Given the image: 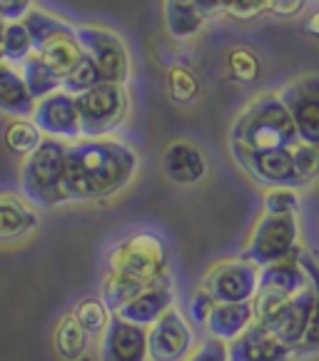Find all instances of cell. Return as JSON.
I'll list each match as a JSON object with an SVG mask.
<instances>
[{"mask_svg": "<svg viewBox=\"0 0 319 361\" xmlns=\"http://www.w3.org/2000/svg\"><path fill=\"white\" fill-rule=\"evenodd\" d=\"M312 307H314V289H312V284H307L297 297H292L289 302H284L282 307H277L275 312L257 319V322H260L270 334H275L279 341H284L287 346L297 349V346L302 344L304 334H307Z\"/></svg>", "mask_w": 319, "mask_h": 361, "instance_id": "14", "label": "cell"}, {"mask_svg": "<svg viewBox=\"0 0 319 361\" xmlns=\"http://www.w3.org/2000/svg\"><path fill=\"white\" fill-rule=\"evenodd\" d=\"M227 73L234 82H242V85H250V82H257L262 75V60L260 55L255 53L252 48H239L229 50L227 55Z\"/></svg>", "mask_w": 319, "mask_h": 361, "instance_id": "31", "label": "cell"}, {"mask_svg": "<svg viewBox=\"0 0 319 361\" xmlns=\"http://www.w3.org/2000/svg\"><path fill=\"white\" fill-rule=\"evenodd\" d=\"M102 361H148V329L130 324L117 314L110 317L100 344Z\"/></svg>", "mask_w": 319, "mask_h": 361, "instance_id": "16", "label": "cell"}, {"mask_svg": "<svg viewBox=\"0 0 319 361\" xmlns=\"http://www.w3.org/2000/svg\"><path fill=\"white\" fill-rule=\"evenodd\" d=\"M165 23L172 37L185 40L200 32L207 20L197 11V0H165Z\"/></svg>", "mask_w": 319, "mask_h": 361, "instance_id": "24", "label": "cell"}, {"mask_svg": "<svg viewBox=\"0 0 319 361\" xmlns=\"http://www.w3.org/2000/svg\"><path fill=\"white\" fill-rule=\"evenodd\" d=\"M312 0H270V13L277 18H297Z\"/></svg>", "mask_w": 319, "mask_h": 361, "instance_id": "39", "label": "cell"}, {"mask_svg": "<svg viewBox=\"0 0 319 361\" xmlns=\"http://www.w3.org/2000/svg\"><path fill=\"white\" fill-rule=\"evenodd\" d=\"M6 25H8V18L3 16V11H0V32L6 30Z\"/></svg>", "mask_w": 319, "mask_h": 361, "instance_id": "44", "label": "cell"}, {"mask_svg": "<svg viewBox=\"0 0 319 361\" xmlns=\"http://www.w3.org/2000/svg\"><path fill=\"white\" fill-rule=\"evenodd\" d=\"M80 45L85 55L97 65L105 82L125 85L130 78V53L125 43L112 30H105L100 25H75Z\"/></svg>", "mask_w": 319, "mask_h": 361, "instance_id": "9", "label": "cell"}, {"mask_svg": "<svg viewBox=\"0 0 319 361\" xmlns=\"http://www.w3.org/2000/svg\"><path fill=\"white\" fill-rule=\"evenodd\" d=\"M30 120L40 128L45 137H58L65 142H75L83 137L75 97L65 90H58L43 100H37Z\"/></svg>", "mask_w": 319, "mask_h": 361, "instance_id": "15", "label": "cell"}, {"mask_svg": "<svg viewBox=\"0 0 319 361\" xmlns=\"http://www.w3.org/2000/svg\"><path fill=\"white\" fill-rule=\"evenodd\" d=\"M20 73H23V78H25V85H28V90H30V95L35 97V102L53 95V92L63 90V80H60L43 60L37 58L35 53L20 65Z\"/></svg>", "mask_w": 319, "mask_h": 361, "instance_id": "26", "label": "cell"}, {"mask_svg": "<svg viewBox=\"0 0 319 361\" xmlns=\"http://www.w3.org/2000/svg\"><path fill=\"white\" fill-rule=\"evenodd\" d=\"M107 271L125 274L152 284L170 274V250L167 242L152 229H140L120 239L107 255Z\"/></svg>", "mask_w": 319, "mask_h": 361, "instance_id": "5", "label": "cell"}, {"mask_svg": "<svg viewBox=\"0 0 319 361\" xmlns=\"http://www.w3.org/2000/svg\"><path fill=\"white\" fill-rule=\"evenodd\" d=\"M162 172L175 185H197L207 175V157L190 140H175L162 152Z\"/></svg>", "mask_w": 319, "mask_h": 361, "instance_id": "19", "label": "cell"}, {"mask_svg": "<svg viewBox=\"0 0 319 361\" xmlns=\"http://www.w3.org/2000/svg\"><path fill=\"white\" fill-rule=\"evenodd\" d=\"M3 50H6V63L23 65L32 55V37L23 20L8 23L3 30Z\"/></svg>", "mask_w": 319, "mask_h": 361, "instance_id": "32", "label": "cell"}, {"mask_svg": "<svg viewBox=\"0 0 319 361\" xmlns=\"http://www.w3.org/2000/svg\"><path fill=\"white\" fill-rule=\"evenodd\" d=\"M3 140H6V147L11 152L28 157V154H32L40 147L45 135L40 133V128L32 123L30 117H13L11 123H8L6 133H3Z\"/></svg>", "mask_w": 319, "mask_h": 361, "instance_id": "28", "label": "cell"}, {"mask_svg": "<svg viewBox=\"0 0 319 361\" xmlns=\"http://www.w3.org/2000/svg\"><path fill=\"white\" fill-rule=\"evenodd\" d=\"M200 78L195 75V70L187 68V65H175L167 73V92H170V100L180 107L195 105L197 97H200Z\"/></svg>", "mask_w": 319, "mask_h": 361, "instance_id": "29", "label": "cell"}, {"mask_svg": "<svg viewBox=\"0 0 319 361\" xmlns=\"http://www.w3.org/2000/svg\"><path fill=\"white\" fill-rule=\"evenodd\" d=\"M257 322L255 317V307L252 302L245 304H217L210 314V322H207V331L212 339L217 341H234L239 334H245L252 324Z\"/></svg>", "mask_w": 319, "mask_h": 361, "instance_id": "20", "label": "cell"}, {"mask_svg": "<svg viewBox=\"0 0 319 361\" xmlns=\"http://www.w3.org/2000/svg\"><path fill=\"white\" fill-rule=\"evenodd\" d=\"M0 63H6V50H3V32H0Z\"/></svg>", "mask_w": 319, "mask_h": 361, "instance_id": "43", "label": "cell"}, {"mask_svg": "<svg viewBox=\"0 0 319 361\" xmlns=\"http://www.w3.org/2000/svg\"><path fill=\"white\" fill-rule=\"evenodd\" d=\"M197 11L205 20H212L224 13V0H197Z\"/></svg>", "mask_w": 319, "mask_h": 361, "instance_id": "41", "label": "cell"}, {"mask_svg": "<svg viewBox=\"0 0 319 361\" xmlns=\"http://www.w3.org/2000/svg\"><path fill=\"white\" fill-rule=\"evenodd\" d=\"M65 140L45 137L40 147L28 154L20 170V190L30 204L40 209H53L68 202L63 192L65 157H68Z\"/></svg>", "mask_w": 319, "mask_h": 361, "instance_id": "3", "label": "cell"}, {"mask_svg": "<svg viewBox=\"0 0 319 361\" xmlns=\"http://www.w3.org/2000/svg\"><path fill=\"white\" fill-rule=\"evenodd\" d=\"M270 13V0H224V16L234 20H255Z\"/></svg>", "mask_w": 319, "mask_h": 361, "instance_id": "36", "label": "cell"}, {"mask_svg": "<svg viewBox=\"0 0 319 361\" xmlns=\"http://www.w3.org/2000/svg\"><path fill=\"white\" fill-rule=\"evenodd\" d=\"M187 361H229L227 356V344L224 341H217L210 336L207 341H203V344L197 346L195 351L190 354V359Z\"/></svg>", "mask_w": 319, "mask_h": 361, "instance_id": "37", "label": "cell"}, {"mask_svg": "<svg viewBox=\"0 0 319 361\" xmlns=\"http://www.w3.org/2000/svg\"><path fill=\"white\" fill-rule=\"evenodd\" d=\"M232 157L255 182L270 187H292L297 190L292 149H250L245 145L229 142Z\"/></svg>", "mask_w": 319, "mask_h": 361, "instance_id": "11", "label": "cell"}, {"mask_svg": "<svg viewBox=\"0 0 319 361\" xmlns=\"http://www.w3.org/2000/svg\"><path fill=\"white\" fill-rule=\"evenodd\" d=\"M35 97L30 95L23 73L11 63H0V112L11 117H32Z\"/></svg>", "mask_w": 319, "mask_h": 361, "instance_id": "21", "label": "cell"}, {"mask_svg": "<svg viewBox=\"0 0 319 361\" xmlns=\"http://www.w3.org/2000/svg\"><path fill=\"white\" fill-rule=\"evenodd\" d=\"M299 197L292 187H270L265 192V212L267 214H297Z\"/></svg>", "mask_w": 319, "mask_h": 361, "instance_id": "35", "label": "cell"}, {"mask_svg": "<svg viewBox=\"0 0 319 361\" xmlns=\"http://www.w3.org/2000/svg\"><path fill=\"white\" fill-rule=\"evenodd\" d=\"M292 162H294V175H297V185L307 187L319 177V147L317 145L297 142L292 147Z\"/></svg>", "mask_w": 319, "mask_h": 361, "instance_id": "33", "label": "cell"}, {"mask_svg": "<svg viewBox=\"0 0 319 361\" xmlns=\"http://www.w3.org/2000/svg\"><path fill=\"white\" fill-rule=\"evenodd\" d=\"M75 105H78L83 137H107L128 117L130 97L125 85L100 82L97 87L75 97Z\"/></svg>", "mask_w": 319, "mask_h": 361, "instance_id": "7", "label": "cell"}, {"mask_svg": "<svg viewBox=\"0 0 319 361\" xmlns=\"http://www.w3.org/2000/svg\"><path fill=\"white\" fill-rule=\"evenodd\" d=\"M195 346V334L175 307L148 329L150 361H187Z\"/></svg>", "mask_w": 319, "mask_h": 361, "instance_id": "13", "label": "cell"}, {"mask_svg": "<svg viewBox=\"0 0 319 361\" xmlns=\"http://www.w3.org/2000/svg\"><path fill=\"white\" fill-rule=\"evenodd\" d=\"M229 142L250 149H292L299 142V135L282 97L265 92L239 112L229 130Z\"/></svg>", "mask_w": 319, "mask_h": 361, "instance_id": "2", "label": "cell"}, {"mask_svg": "<svg viewBox=\"0 0 319 361\" xmlns=\"http://www.w3.org/2000/svg\"><path fill=\"white\" fill-rule=\"evenodd\" d=\"M217 307V302H215L212 297H210L205 289H200V292L195 294V297L190 299V317L195 324H207L210 322V314H212V309Z\"/></svg>", "mask_w": 319, "mask_h": 361, "instance_id": "38", "label": "cell"}, {"mask_svg": "<svg viewBox=\"0 0 319 361\" xmlns=\"http://www.w3.org/2000/svg\"><path fill=\"white\" fill-rule=\"evenodd\" d=\"M299 257H302V252L284 262H277V264L262 267L260 269V284H257V294L252 299L257 319L267 317L277 307H282L284 302L297 297L309 284V276L304 271Z\"/></svg>", "mask_w": 319, "mask_h": 361, "instance_id": "8", "label": "cell"}, {"mask_svg": "<svg viewBox=\"0 0 319 361\" xmlns=\"http://www.w3.org/2000/svg\"><path fill=\"white\" fill-rule=\"evenodd\" d=\"M299 262H302L304 271L309 276V284L314 289V307H312V317H309L307 334H304L302 344L294 349V359H307V356L319 354V264L309 255H304V252L299 257Z\"/></svg>", "mask_w": 319, "mask_h": 361, "instance_id": "25", "label": "cell"}, {"mask_svg": "<svg viewBox=\"0 0 319 361\" xmlns=\"http://www.w3.org/2000/svg\"><path fill=\"white\" fill-rule=\"evenodd\" d=\"M145 287H150V284L140 282V279H133V276L107 271V276L102 279V289H100L102 297L100 299L105 302V307L110 309V314H117L125 304L133 302Z\"/></svg>", "mask_w": 319, "mask_h": 361, "instance_id": "27", "label": "cell"}, {"mask_svg": "<svg viewBox=\"0 0 319 361\" xmlns=\"http://www.w3.org/2000/svg\"><path fill=\"white\" fill-rule=\"evenodd\" d=\"M0 11L8 18V23L23 20L32 11V0H0Z\"/></svg>", "mask_w": 319, "mask_h": 361, "instance_id": "40", "label": "cell"}, {"mask_svg": "<svg viewBox=\"0 0 319 361\" xmlns=\"http://www.w3.org/2000/svg\"><path fill=\"white\" fill-rule=\"evenodd\" d=\"M172 307H175V287H172V276L165 274L162 279H157V282H152L150 287H145L133 302L125 304V307L117 312V317L130 322V324L150 329V326H152L165 312H170Z\"/></svg>", "mask_w": 319, "mask_h": 361, "instance_id": "17", "label": "cell"}, {"mask_svg": "<svg viewBox=\"0 0 319 361\" xmlns=\"http://www.w3.org/2000/svg\"><path fill=\"white\" fill-rule=\"evenodd\" d=\"M100 82H105V80H102V73L97 70V65L85 55V60H83V63H80L78 68H75L73 73L63 80V90L70 92L73 97H78V95H83V92L97 87Z\"/></svg>", "mask_w": 319, "mask_h": 361, "instance_id": "34", "label": "cell"}, {"mask_svg": "<svg viewBox=\"0 0 319 361\" xmlns=\"http://www.w3.org/2000/svg\"><path fill=\"white\" fill-rule=\"evenodd\" d=\"M138 154L115 137H80L68 145L63 192L68 202L107 200L130 185Z\"/></svg>", "mask_w": 319, "mask_h": 361, "instance_id": "1", "label": "cell"}, {"mask_svg": "<svg viewBox=\"0 0 319 361\" xmlns=\"http://www.w3.org/2000/svg\"><path fill=\"white\" fill-rule=\"evenodd\" d=\"M75 319L80 322V326L88 331L90 336L105 334L107 324H110V309L105 307V302L97 297H83L73 309Z\"/></svg>", "mask_w": 319, "mask_h": 361, "instance_id": "30", "label": "cell"}, {"mask_svg": "<svg viewBox=\"0 0 319 361\" xmlns=\"http://www.w3.org/2000/svg\"><path fill=\"white\" fill-rule=\"evenodd\" d=\"M257 284H260V267L242 259V257L219 262L203 279V289L217 304L252 302L257 294Z\"/></svg>", "mask_w": 319, "mask_h": 361, "instance_id": "10", "label": "cell"}, {"mask_svg": "<svg viewBox=\"0 0 319 361\" xmlns=\"http://www.w3.org/2000/svg\"><path fill=\"white\" fill-rule=\"evenodd\" d=\"M53 346H55V354L63 361H80L85 356L88 346H90V334L80 326V322L75 319L73 312L63 314L60 322L55 324Z\"/></svg>", "mask_w": 319, "mask_h": 361, "instance_id": "23", "label": "cell"}, {"mask_svg": "<svg viewBox=\"0 0 319 361\" xmlns=\"http://www.w3.org/2000/svg\"><path fill=\"white\" fill-rule=\"evenodd\" d=\"M304 32L312 37H319V11H312L307 18V23H304Z\"/></svg>", "mask_w": 319, "mask_h": 361, "instance_id": "42", "label": "cell"}, {"mask_svg": "<svg viewBox=\"0 0 319 361\" xmlns=\"http://www.w3.org/2000/svg\"><path fill=\"white\" fill-rule=\"evenodd\" d=\"M299 224L297 214H262L255 224L250 245L242 250V259L255 267H270L299 255Z\"/></svg>", "mask_w": 319, "mask_h": 361, "instance_id": "6", "label": "cell"}, {"mask_svg": "<svg viewBox=\"0 0 319 361\" xmlns=\"http://www.w3.org/2000/svg\"><path fill=\"white\" fill-rule=\"evenodd\" d=\"M229 361H292L294 349L279 341L260 322L227 344Z\"/></svg>", "mask_w": 319, "mask_h": 361, "instance_id": "18", "label": "cell"}, {"mask_svg": "<svg viewBox=\"0 0 319 361\" xmlns=\"http://www.w3.org/2000/svg\"><path fill=\"white\" fill-rule=\"evenodd\" d=\"M279 97L297 128L299 142L319 147V75L297 78L279 92Z\"/></svg>", "mask_w": 319, "mask_h": 361, "instance_id": "12", "label": "cell"}, {"mask_svg": "<svg viewBox=\"0 0 319 361\" xmlns=\"http://www.w3.org/2000/svg\"><path fill=\"white\" fill-rule=\"evenodd\" d=\"M37 227V212L20 197L0 195V242H18Z\"/></svg>", "mask_w": 319, "mask_h": 361, "instance_id": "22", "label": "cell"}, {"mask_svg": "<svg viewBox=\"0 0 319 361\" xmlns=\"http://www.w3.org/2000/svg\"><path fill=\"white\" fill-rule=\"evenodd\" d=\"M23 23L30 30L32 53L43 60L60 80L68 78L85 60V50L80 45L78 35H75V27L70 23L40 11V8H32L23 18Z\"/></svg>", "mask_w": 319, "mask_h": 361, "instance_id": "4", "label": "cell"}]
</instances>
